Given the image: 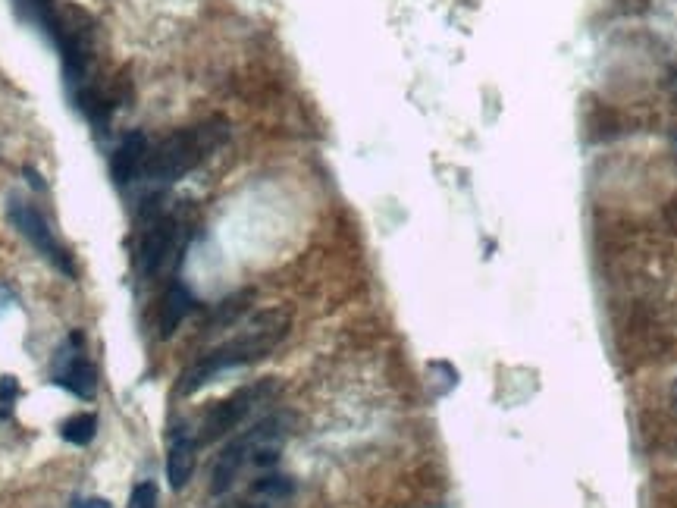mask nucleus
I'll return each mask as SVG.
<instances>
[{
    "mask_svg": "<svg viewBox=\"0 0 677 508\" xmlns=\"http://www.w3.org/2000/svg\"><path fill=\"white\" fill-rule=\"evenodd\" d=\"M145 160H148V138H145V132H138V129L126 132L120 148H116V154H113V164H110L116 186H129V182L145 170Z\"/></svg>",
    "mask_w": 677,
    "mask_h": 508,
    "instance_id": "nucleus-8",
    "label": "nucleus"
},
{
    "mask_svg": "<svg viewBox=\"0 0 677 508\" xmlns=\"http://www.w3.org/2000/svg\"><path fill=\"white\" fill-rule=\"evenodd\" d=\"M95 433H98V418H95V414H76V418H69L63 424V430H60L63 440L73 443V446H88L91 440H95Z\"/></svg>",
    "mask_w": 677,
    "mask_h": 508,
    "instance_id": "nucleus-11",
    "label": "nucleus"
},
{
    "mask_svg": "<svg viewBox=\"0 0 677 508\" xmlns=\"http://www.w3.org/2000/svg\"><path fill=\"white\" fill-rule=\"evenodd\" d=\"M671 392H674V402H677V383H674V389H671Z\"/></svg>",
    "mask_w": 677,
    "mask_h": 508,
    "instance_id": "nucleus-19",
    "label": "nucleus"
},
{
    "mask_svg": "<svg viewBox=\"0 0 677 508\" xmlns=\"http://www.w3.org/2000/svg\"><path fill=\"white\" fill-rule=\"evenodd\" d=\"M226 135H229V126L223 120H210V123H201V126L179 129V132L163 138L154 151H148L142 173L151 182H176L185 173H192L201 160H207L210 154H214L226 142Z\"/></svg>",
    "mask_w": 677,
    "mask_h": 508,
    "instance_id": "nucleus-3",
    "label": "nucleus"
},
{
    "mask_svg": "<svg viewBox=\"0 0 677 508\" xmlns=\"http://www.w3.org/2000/svg\"><path fill=\"white\" fill-rule=\"evenodd\" d=\"M176 239H179L176 217L163 214L148 223V229L142 233V242H138V270H142V276H154L170 261V254L176 251Z\"/></svg>",
    "mask_w": 677,
    "mask_h": 508,
    "instance_id": "nucleus-6",
    "label": "nucleus"
},
{
    "mask_svg": "<svg viewBox=\"0 0 677 508\" xmlns=\"http://www.w3.org/2000/svg\"><path fill=\"white\" fill-rule=\"evenodd\" d=\"M273 392H276V383L273 380H258V383H251V386H245L239 392H232L229 399L210 405V411L204 414V421H201L198 446L217 443L220 436L232 433L254 408L264 405L267 399H273Z\"/></svg>",
    "mask_w": 677,
    "mask_h": 508,
    "instance_id": "nucleus-4",
    "label": "nucleus"
},
{
    "mask_svg": "<svg viewBox=\"0 0 677 508\" xmlns=\"http://www.w3.org/2000/svg\"><path fill=\"white\" fill-rule=\"evenodd\" d=\"M195 461H198V440L185 427H173L170 449H167V480L173 490L189 487V480L195 474Z\"/></svg>",
    "mask_w": 677,
    "mask_h": 508,
    "instance_id": "nucleus-7",
    "label": "nucleus"
},
{
    "mask_svg": "<svg viewBox=\"0 0 677 508\" xmlns=\"http://www.w3.org/2000/svg\"><path fill=\"white\" fill-rule=\"evenodd\" d=\"M292 490H295V480H289L283 474H267L254 483V493L270 496V499H286V496H292Z\"/></svg>",
    "mask_w": 677,
    "mask_h": 508,
    "instance_id": "nucleus-12",
    "label": "nucleus"
},
{
    "mask_svg": "<svg viewBox=\"0 0 677 508\" xmlns=\"http://www.w3.org/2000/svg\"><path fill=\"white\" fill-rule=\"evenodd\" d=\"M26 176H29V182H32L35 189H44V182H41V176H38L35 170H26Z\"/></svg>",
    "mask_w": 677,
    "mask_h": 508,
    "instance_id": "nucleus-16",
    "label": "nucleus"
},
{
    "mask_svg": "<svg viewBox=\"0 0 677 508\" xmlns=\"http://www.w3.org/2000/svg\"><path fill=\"white\" fill-rule=\"evenodd\" d=\"M289 427H292L289 414H267V418H261L251 430L239 433L217 458L214 474H210V493L226 496L236 487V480L242 477L248 465L273 468L279 461V449H283L289 436Z\"/></svg>",
    "mask_w": 677,
    "mask_h": 508,
    "instance_id": "nucleus-2",
    "label": "nucleus"
},
{
    "mask_svg": "<svg viewBox=\"0 0 677 508\" xmlns=\"http://www.w3.org/2000/svg\"><path fill=\"white\" fill-rule=\"evenodd\" d=\"M668 82H671V91L677 95V69H671V79H668Z\"/></svg>",
    "mask_w": 677,
    "mask_h": 508,
    "instance_id": "nucleus-17",
    "label": "nucleus"
},
{
    "mask_svg": "<svg viewBox=\"0 0 677 508\" xmlns=\"http://www.w3.org/2000/svg\"><path fill=\"white\" fill-rule=\"evenodd\" d=\"M54 380H57V386L69 389L79 399H91L98 392V371H95V364H91L82 352L69 355Z\"/></svg>",
    "mask_w": 677,
    "mask_h": 508,
    "instance_id": "nucleus-9",
    "label": "nucleus"
},
{
    "mask_svg": "<svg viewBox=\"0 0 677 508\" xmlns=\"http://www.w3.org/2000/svg\"><path fill=\"white\" fill-rule=\"evenodd\" d=\"M217 508H245V505H217Z\"/></svg>",
    "mask_w": 677,
    "mask_h": 508,
    "instance_id": "nucleus-18",
    "label": "nucleus"
},
{
    "mask_svg": "<svg viewBox=\"0 0 677 508\" xmlns=\"http://www.w3.org/2000/svg\"><path fill=\"white\" fill-rule=\"evenodd\" d=\"M192 308H195V298H192V292L185 289L182 283H173V286L167 289V298H163V311H160V336H163V339L173 336L179 323L192 314Z\"/></svg>",
    "mask_w": 677,
    "mask_h": 508,
    "instance_id": "nucleus-10",
    "label": "nucleus"
},
{
    "mask_svg": "<svg viewBox=\"0 0 677 508\" xmlns=\"http://www.w3.org/2000/svg\"><path fill=\"white\" fill-rule=\"evenodd\" d=\"M19 396V380L16 377H0V405H13Z\"/></svg>",
    "mask_w": 677,
    "mask_h": 508,
    "instance_id": "nucleus-14",
    "label": "nucleus"
},
{
    "mask_svg": "<svg viewBox=\"0 0 677 508\" xmlns=\"http://www.w3.org/2000/svg\"><path fill=\"white\" fill-rule=\"evenodd\" d=\"M129 508H157V487L154 483H138L129 496Z\"/></svg>",
    "mask_w": 677,
    "mask_h": 508,
    "instance_id": "nucleus-13",
    "label": "nucleus"
},
{
    "mask_svg": "<svg viewBox=\"0 0 677 508\" xmlns=\"http://www.w3.org/2000/svg\"><path fill=\"white\" fill-rule=\"evenodd\" d=\"M289 320L292 317L283 308L254 314L236 339L217 345V349H210L195 364L185 367L179 383H176V392H179V396H192V392L204 389L207 383H214L226 371H239V367H248L254 361H264L276 349V345L286 339Z\"/></svg>",
    "mask_w": 677,
    "mask_h": 508,
    "instance_id": "nucleus-1",
    "label": "nucleus"
},
{
    "mask_svg": "<svg viewBox=\"0 0 677 508\" xmlns=\"http://www.w3.org/2000/svg\"><path fill=\"white\" fill-rule=\"evenodd\" d=\"M73 508H113L107 499H101V496H91V499H79Z\"/></svg>",
    "mask_w": 677,
    "mask_h": 508,
    "instance_id": "nucleus-15",
    "label": "nucleus"
},
{
    "mask_svg": "<svg viewBox=\"0 0 677 508\" xmlns=\"http://www.w3.org/2000/svg\"><path fill=\"white\" fill-rule=\"evenodd\" d=\"M7 217H10V223L19 229V233L38 248L41 258H48V261H51L60 273H66V276H73V273H76V270H73V261H69V254L63 251V245L57 242V236L51 233L48 220H44L29 201L10 198V204H7Z\"/></svg>",
    "mask_w": 677,
    "mask_h": 508,
    "instance_id": "nucleus-5",
    "label": "nucleus"
}]
</instances>
